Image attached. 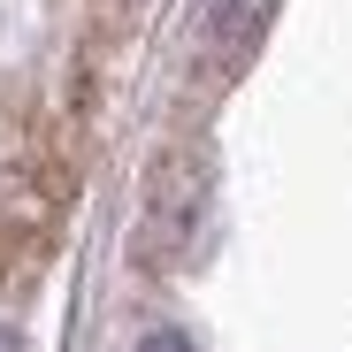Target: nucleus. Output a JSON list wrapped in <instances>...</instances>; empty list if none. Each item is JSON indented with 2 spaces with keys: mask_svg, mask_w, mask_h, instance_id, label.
Wrapping results in <instances>:
<instances>
[{
  "mask_svg": "<svg viewBox=\"0 0 352 352\" xmlns=\"http://www.w3.org/2000/svg\"><path fill=\"white\" fill-rule=\"evenodd\" d=\"M138 352H192V344H184V337H176V329H153V337H146Z\"/></svg>",
  "mask_w": 352,
  "mask_h": 352,
  "instance_id": "obj_1",
  "label": "nucleus"
},
{
  "mask_svg": "<svg viewBox=\"0 0 352 352\" xmlns=\"http://www.w3.org/2000/svg\"><path fill=\"white\" fill-rule=\"evenodd\" d=\"M0 352H16V329H8V322H0Z\"/></svg>",
  "mask_w": 352,
  "mask_h": 352,
  "instance_id": "obj_2",
  "label": "nucleus"
}]
</instances>
